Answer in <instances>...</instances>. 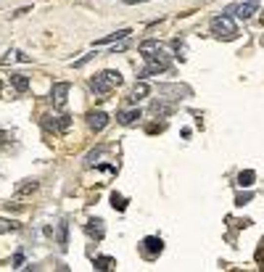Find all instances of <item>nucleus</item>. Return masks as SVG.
<instances>
[{
	"label": "nucleus",
	"instance_id": "obj_27",
	"mask_svg": "<svg viewBox=\"0 0 264 272\" xmlns=\"http://www.w3.org/2000/svg\"><path fill=\"white\" fill-rule=\"evenodd\" d=\"M138 3H148V0H127V5H138Z\"/></svg>",
	"mask_w": 264,
	"mask_h": 272
},
{
	"label": "nucleus",
	"instance_id": "obj_15",
	"mask_svg": "<svg viewBox=\"0 0 264 272\" xmlns=\"http://www.w3.org/2000/svg\"><path fill=\"white\" fill-rule=\"evenodd\" d=\"M11 85L16 87V93H27V90H29V80L24 74H11Z\"/></svg>",
	"mask_w": 264,
	"mask_h": 272
},
{
	"label": "nucleus",
	"instance_id": "obj_13",
	"mask_svg": "<svg viewBox=\"0 0 264 272\" xmlns=\"http://www.w3.org/2000/svg\"><path fill=\"white\" fill-rule=\"evenodd\" d=\"M172 111H175V106H169V103H164V101H153V106H151V114H153V116H159V119L169 116Z\"/></svg>",
	"mask_w": 264,
	"mask_h": 272
},
{
	"label": "nucleus",
	"instance_id": "obj_11",
	"mask_svg": "<svg viewBox=\"0 0 264 272\" xmlns=\"http://www.w3.org/2000/svg\"><path fill=\"white\" fill-rule=\"evenodd\" d=\"M140 116H143V114H140V108H127V111H122L117 119H119V125L130 127V125H135V122L140 119Z\"/></svg>",
	"mask_w": 264,
	"mask_h": 272
},
{
	"label": "nucleus",
	"instance_id": "obj_9",
	"mask_svg": "<svg viewBox=\"0 0 264 272\" xmlns=\"http://www.w3.org/2000/svg\"><path fill=\"white\" fill-rule=\"evenodd\" d=\"M235 11H238V19H243V21H246V19H251L256 14V11H259V5H256V0H248V3H241V5H235Z\"/></svg>",
	"mask_w": 264,
	"mask_h": 272
},
{
	"label": "nucleus",
	"instance_id": "obj_16",
	"mask_svg": "<svg viewBox=\"0 0 264 272\" xmlns=\"http://www.w3.org/2000/svg\"><path fill=\"white\" fill-rule=\"evenodd\" d=\"M254 180H256L254 169H246V172L238 174V185H241V188H251V185H254Z\"/></svg>",
	"mask_w": 264,
	"mask_h": 272
},
{
	"label": "nucleus",
	"instance_id": "obj_14",
	"mask_svg": "<svg viewBox=\"0 0 264 272\" xmlns=\"http://www.w3.org/2000/svg\"><path fill=\"white\" fill-rule=\"evenodd\" d=\"M159 93L162 95H190V90L183 85H159Z\"/></svg>",
	"mask_w": 264,
	"mask_h": 272
},
{
	"label": "nucleus",
	"instance_id": "obj_22",
	"mask_svg": "<svg viewBox=\"0 0 264 272\" xmlns=\"http://www.w3.org/2000/svg\"><path fill=\"white\" fill-rule=\"evenodd\" d=\"M11 230H19V225L11 222V219H0V235H3V232H11Z\"/></svg>",
	"mask_w": 264,
	"mask_h": 272
},
{
	"label": "nucleus",
	"instance_id": "obj_25",
	"mask_svg": "<svg viewBox=\"0 0 264 272\" xmlns=\"http://www.w3.org/2000/svg\"><path fill=\"white\" fill-rule=\"evenodd\" d=\"M248 201H251V193H241V196L235 198V204H238V206H243V204H248Z\"/></svg>",
	"mask_w": 264,
	"mask_h": 272
},
{
	"label": "nucleus",
	"instance_id": "obj_3",
	"mask_svg": "<svg viewBox=\"0 0 264 272\" xmlns=\"http://www.w3.org/2000/svg\"><path fill=\"white\" fill-rule=\"evenodd\" d=\"M145 61H148V66L143 69V72H138V80H145V77H151V74H162V72L169 69V58H166L164 53L148 56Z\"/></svg>",
	"mask_w": 264,
	"mask_h": 272
},
{
	"label": "nucleus",
	"instance_id": "obj_10",
	"mask_svg": "<svg viewBox=\"0 0 264 272\" xmlns=\"http://www.w3.org/2000/svg\"><path fill=\"white\" fill-rule=\"evenodd\" d=\"M132 35V29H119V32H111V35L101 37V40H95V45H108V42H119V40H127V37Z\"/></svg>",
	"mask_w": 264,
	"mask_h": 272
},
{
	"label": "nucleus",
	"instance_id": "obj_2",
	"mask_svg": "<svg viewBox=\"0 0 264 272\" xmlns=\"http://www.w3.org/2000/svg\"><path fill=\"white\" fill-rule=\"evenodd\" d=\"M211 32H214L220 40H235L238 29H235V21L230 16H217L211 19Z\"/></svg>",
	"mask_w": 264,
	"mask_h": 272
},
{
	"label": "nucleus",
	"instance_id": "obj_7",
	"mask_svg": "<svg viewBox=\"0 0 264 272\" xmlns=\"http://www.w3.org/2000/svg\"><path fill=\"white\" fill-rule=\"evenodd\" d=\"M87 125L93 132H101V129H106L108 125V114H103V111H90L87 114Z\"/></svg>",
	"mask_w": 264,
	"mask_h": 272
},
{
	"label": "nucleus",
	"instance_id": "obj_1",
	"mask_svg": "<svg viewBox=\"0 0 264 272\" xmlns=\"http://www.w3.org/2000/svg\"><path fill=\"white\" fill-rule=\"evenodd\" d=\"M122 85V74L114 72V69H106V72L95 74L93 80H90V87H93L95 95H108L114 87Z\"/></svg>",
	"mask_w": 264,
	"mask_h": 272
},
{
	"label": "nucleus",
	"instance_id": "obj_6",
	"mask_svg": "<svg viewBox=\"0 0 264 272\" xmlns=\"http://www.w3.org/2000/svg\"><path fill=\"white\" fill-rule=\"evenodd\" d=\"M69 82H56L53 90H50V101H53L56 108H63V103H66V95H69Z\"/></svg>",
	"mask_w": 264,
	"mask_h": 272
},
{
	"label": "nucleus",
	"instance_id": "obj_18",
	"mask_svg": "<svg viewBox=\"0 0 264 272\" xmlns=\"http://www.w3.org/2000/svg\"><path fill=\"white\" fill-rule=\"evenodd\" d=\"M35 190H37V183H35V180H27L24 185L16 188V196L21 198V196H27V193H35Z\"/></svg>",
	"mask_w": 264,
	"mask_h": 272
},
{
	"label": "nucleus",
	"instance_id": "obj_21",
	"mask_svg": "<svg viewBox=\"0 0 264 272\" xmlns=\"http://www.w3.org/2000/svg\"><path fill=\"white\" fill-rule=\"evenodd\" d=\"M111 206H114V209H119V211H124L127 209V198L119 196V193H114V196H111Z\"/></svg>",
	"mask_w": 264,
	"mask_h": 272
},
{
	"label": "nucleus",
	"instance_id": "obj_12",
	"mask_svg": "<svg viewBox=\"0 0 264 272\" xmlns=\"http://www.w3.org/2000/svg\"><path fill=\"white\" fill-rule=\"evenodd\" d=\"M87 235H93L95 241H101L103 235H106V230H103V219H90V222L85 225Z\"/></svg>",
	"mask_w": 264,
	"mask_h": 272
},
{
	"label": "nucleus",
	"instance_id": "obj_23",
	"mask_svg": "<svg viewBox=\"0 0 264 272\" xmlns=\"http://www.w3.org/2000/svg\"><path fill=\"white\" fill-rule=\"evenodd\" d=\"M256 264H264V238H262L259 249H256Z\"/></svg>",
	"mask_w": 264,
	"mask_h": 272
},
{
	"label": "nucleus",
	"instance_id": "obj_24",
	"mask_svg": "<svg viewBox=\"0 0 264 272\" xmlns=\"http://www.w3.org/2000/svg\"><path fill=\"white\" fill-rule=\"evenodd\" d=\"M106 151V148H98V151H93V153H87V164H95V159L101 156V153Z\"/></svg>",
	"mask_w": 264,
	"mask_h": 272
},
{
	"label": "nucleus",
	"instance_id": "obj_17",
	"mask_svg": "<svg viewBox=\"0 0 264 272\" xmlns=\"http://www.w3.org/2000/svg\"><path fill=\"white\" fill-rule=\"evenodd\" d=\"M111 267H114V256H95V270L106 272V270H111Z\"/></svg>",
	"mask_w": 264,
	"mask_h": 272
},
{
	"label": "nucleus",
	"instance_id": "obj_19",
	"mask_svg": "<svg viewBox=\"0 0 264 272\" xmlns=\"http://www.w3.org/2000/svg\"><path fill=\"white\" fill-rule=\"evenodd\" d=\"M145 95H148V85H145L143 80H140L138 85L132 87V101H140V98H145Z\"/></svg>",
	"mask_w": 264,
	"mask_h": 272
},
{
	"label": "nucleus",
	"instance_id": "obj_5",
	"mask_svg": "<svg viewBox=\"0 0 264 272\" xmlns=\"http://www.w3.org/2000/svg\"><path fill=\"white\" fill-rule=\"evenodd\" d=\"M162 249H164V243H162V238H156V235H148V238H143V243H140V251H143L145 259H156L162 254Z\"/></svg>",
	"mask_w": 264,
	"mask_h": 272
},
{
	"label": "nucleus",
	"instance_id": "obj_26",
	"mask_svg": "<svg viewBox=\"0 0 264 272\" xmlns=\"http://www.w3.org/2000/svg\"><path fill=\"white\" fill-rule=\"evenodd\" d=\"M93 56H95V53H87V56H82L80 61H74V66H85V63H87V61H90V58H93Z\"/></svg>",
	"mask_w": 264,
	"mask_h": 272
},
{
	"label": "nucleus",
	"instance_id": "obj_20",
	"mask_svg": "<svg viewBox=\"0 0 264 272\" xmlns=\"http://www.w3.org/2000/svg\"><path fill=\"white\" fill-rule=\"evenodd\" d=\"M59 246H69V225L59 222Z\"/></svg>",
	"mask_w": 264,
	"mask_h": 272
},
{
	"label": "nucleus",
	"instance_id": "obj_4",
	"mask_svg": "<svg viewBox=\"0 0 264 272\" xmlns=\"http://www.w3.org/2000/svg\"><path fill=\"white\" fill-rule=\"evenodd\" d=\"M42 127L50 129V132H66L72 127V116H42Z\"/></svg>",
	"mask_w": 264,
	"mask_h": 272
},
{
	"label": "nucleus",
	"instance_id": "obj_28",
	"mask_svg": "<svg viewBox=\"0 0 264 272\" xmlns=\"http://www.w3.org/2000/svg\"><path fill=\"white\" fill-rule=\"evenodd\" d=\"M3 143H5V135H3V132H0V146H3Z\"/></svg>",
	"mask_w": 264,
	"mask_h": 272
},
{
	"label": "nucleus",
	"instance_id": "obj_8",
	"mask_svg": "<svg viewBox=\"0 0 264 272\" xmlns=\"http://www.w3.org/2000/svg\"><path fill=\"white\" fill-rule=\"evenodd\" d=\"M138 50H140V56H143V58L156 56V53H162V42H159V40H143L138 45Z\"/></svg>",
	"mask_w": 264,
	"mask_h": 272
}]
</instances>
